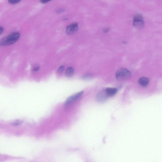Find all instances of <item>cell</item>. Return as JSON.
<instances>
[{"label":"cell","instance_id":"obj_1","mask_svg":"<svg viewBox=\"0 0 162 162\" xmlns=\"http://www.w3.org/2000/svg\"><path fill=\"white\" fill-rule=\"evenodd\" d=\"M20 34L18 32L12 33L0 40V46H7L15 43L19 39Z\"/></svg>","mask_w":162,"mask_h":162},{"label":"cell","instance_id":"obj_2","mask_svg":"<svg viewBox=\"0 0 162 162\" xmlns=\"http://www.w3.org/2000/svg\"><path fill=\"white\" fill-rule=\"evenodd\" d=\"M145 22L143 16L141 14H136L134 17L133 25L136 28L140 29L144 27Z\"/></svg>","mask_w":162,"mask_h":162},{"label":"cell","instance_id":"obj_14","mask_svg":"<svg viewBox=\"0 0 162 162\" xmlns=\"http://www.w3.org/2000/svg\"><path fill=\"white\" fill-rule=\"evenodd\" d=\"M51 1H52V0H40V1L41 3L45 4Z\"/></svg>","mask_w":162,"mask_h":162},{"label":"cell","instance_id":"obj_7","mask_svg":"<svg viewBox=\"0 0 162 162\" xmlns=\"http://www.w3.org/2000/svg\"><path fill=\"white\" fill-rule=\"evenodd\" d=\"M107 96L111 97L114 95L117 92V89L115 88H107L105 90Z\"/></svg>","mask_w":162,"mask_h":162},{"label":"cell","instance_id":"obj_15","mask_svg":"<svg viewBox=\"0 0 162 162\" xmlns=\"http://www.w3.org/2000/svg\"><path fill=\"white\" fill-rule=\"evenodd\" d=\"M110 30V28H107L103 29V32L105 33L107 32Z\"/></svg>","mask_w":162,"mask_h":162},{"label":"cell","instance_id":"obj_4","mask_svg":"<svg viewBox=\"0 0 162 162\" xmlns=\"http://www.w3.org/2000/svg\"><path fill=\"white\" fill-rule=\"evenodd\" d=\"M83 91H80V92L77 93L69 97L65 103V107H68V106L71 103H73L74 101H76L81 96L83 95Z\"/></svg>","mask_w":162,"mask_h":162},{"label":"cell","instance_id":"obj_13","mask_svg":"<svg viewBox=\"0 0 162 162\" xmlns=\"http://www.w3.org/2000/svg\"><path fill=\"white\" fill-rule=\"evenodd\" d=\"M65 9L63 8H61L58 9L57 11V13H59V14H60V13H63L64 11H65Z\"/></svg>","mask_w":162,"mask_h":162},{"label":"cell","instance_id":"obj_16","mask_svg":"<svg viewBox=\"0 0 162 162\" xmlns=\"http://www.w3.org/2000/svg\"><path fill=\"white\" fill-rule=\"evenodd\" d=\"M4 29L3 27L0 26V35L3 32Z\"/></svg>","mask_w":162,"mask_h":162},{"label":"cell","instance_id":"obj_5","mask_svg":"<svg viewBox=\"0 0 162 162\" xmlns=\"http://www.w3.org/2000/svg\"><path fill=\"white\" fill-rule=\"evenodd\" d=\"M79 27L78 24L74 23L69 25L66 28V32L67 35H70L74 34L77 31Z\"/></svg>","mask_w":162,"mask_h":162},{"label":"cell","instance_id":"obj_12","mask_svg":"<svg viewBox=\"0 0 162 162\" xmlns=\"http://www.w3.org/2000/svg\"><path fill=\"white\" fill-rule=\"evenodd\" d=\"M40 68V67L38 65H36L34 66L33 70L34 72H36L38 71Z\"/></svg>","mask_w":162,"mask_h":162},{"label":"cell","instance_id":"obj_8","mask_svg":"<svg viewBox=\"0 0 162 162\" xmlns=\"http://www.w3.org/2000/svg\"><path fill=\"white\" fill-rule=\"evenodd\" d=\"M74 73V69L73 67H70L67 69L65 72V75L67 77L72 76Z\"/></svg>","mask_w":162,"mask_h":162},{"label":"cell","instance_id":"obj_11","mask_svg":"<svg viewBox=\"0 0 162 162\" xmlns=\"http://www.w3.org/2000/svg\"><path fill=\"white\" fill-rule=\"evenodd\" d=\"M21 0H8L9 3L11 4H16L19 2Z\"/></svg>","mask_w":162,"mask_h":162},{"label":"cell","instance_id":"obj_9","mask_svg":"<svg viewBox=\"0 0 162 162\" xmlns=\"http://www.w3.org/2000/svg\"><path fill=\"white\" fill-rule=\"evenodd\" d=\"M93 76L92 75L90 74H87L84 75L82 78L85 80H88L91 79L92 78Z\"/></svg>","mask_w":162,"mask_h":162},{"label":"cell","instance_id":"obj_3","mask_svg":"<svg viewBox=\"0 0 162 162\" xmlns=\"http://www.w3.org/2000/svg\"><path fill=\"white\" fill-rule=\"evenodd\" d=\"M131 75V72L125 68L119 69L115 74V77L117 79L119 80H124L128 79Z\"/></svg>","mask_w":162,"mask_h":162},{"label":"cell","instance_id":"obj_10","mask_svg":"<svg viewBox=\"0 0 162 162\" xmlns=\"http://www.w3.org/2000/svg\"><path fill=\"white\" fill-rule=\"evenodd\" d=\"M64 67L63 66H61L58 69L57 72L59 74H62V73H63L64 70Z\"/></svg>","mask_w":162,"mask_h":162},{"label":"cell","instance_id":"obj_6","mask_svg":"<svg viewBox=\"0 0 162 162\" xmlns=\"http://www.w3.org/2000/svg\"><path fill=\"white\" fill-rule=\"evenodd\" d=\"M138 82L141 86L143 87H146L148 84L149 79L146 77H142L139 79Z\"/></svg>","mask_w":162,"mask_h":162}]
</instances>
